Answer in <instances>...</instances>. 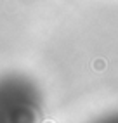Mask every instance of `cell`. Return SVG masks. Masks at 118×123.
Returning a JSON list of instances; mask_svg holds the SVG:
<instances>
[{"label":"cell","instance_id":"cell-1","mask_svg":"<svg viewBox=\"0 0 118 123\" xmlns=\"http://www.w3.org/2000/svg\"><path fill=\"white\" fill-rule=\"evenodd\" d=\"M38 109L40 97L31 81L21 76L0 80V121H31Z\"/></svg>","mask_w":118,"mask_h":123}]
</instances>
